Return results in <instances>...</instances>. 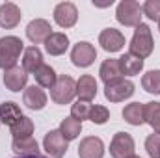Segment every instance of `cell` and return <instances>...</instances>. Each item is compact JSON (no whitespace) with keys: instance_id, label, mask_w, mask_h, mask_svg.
Returning <instances> with one entry per match:
<instances>
[{"instance_id":"1","label":"cell","mask_w":160,"mask_h":158,"mask_svg":"<svg viewBox=\"0 0 160 158\" xmlns=\"http://www.w3.org/2000/svg\"><path fill=\"white\" fill-rule=\"evenodd\" d=\"M21 52H24V43L15 36H6L0 39V69L8 71L17 65Z\"/></svg>"},{"instance_id":"2","label":"cell","mask_w":160,"mask_h":158,"mask_svg":"<svg viewBox=\"0 0 160 158\" xmlns=\"http://www.w3.org/2000/svg\"><path fill=\"white\" fill-rule=\"evenodd\" d=\"M128 52L134 54V56H140L142 60L151 56L153 54V48H155V41H153V34H151V28L147 24H138L136 30H134V36L130 39L128 45Z\"/></svg>"},{"instance_id":"3","label":"cell","mask_w":160,"mask_h":158,"mask_svg":"<svg viewBox=\"0 0 160 158\" xmlns=\"http://www.w3.org/2000/svg\"><path fill=\"white\" fill-rule=\"evenodd\" d=\"M77 95V82L69 75H60L50 89V99L56 104H69Z\"/></svg>"},{"instance_id":"4","label":"cell","mask_w":160,"mask_h":158,"mask_svg":"<svg viewBox=\"0 0 160 158\" xmlns=\"http://www.w3.org/2000/svg\"><path fill=\"white\" fill-rule=\"evenodd\" d=\"M116 19L123 26H138L142 24V6L134 0H123L118 4Z\"/></svg>"},{"instance_id":"5","label":"cell","mask_w":160,"mask_h":158,"mask_svg":"<svg viewBox=\"0 0 160 158\" xmlns=\"http://www.w3.org/2000/svg\"><path fill=\"white\" fill-rule=\"evenodd\" d=\"M43 149L48 153V156L52 158H63L67 149H69V141L62 136L60 130H50L45 134L43 140Z\"/></svg>"},{"instance_id":"6","label":"cell","mask_w":160,"mask_h":158,"mask_svg":"<svg viewBox=\"0 0 160 158\" xmlns=\"http://www.w3.org/2000/svg\"><path fill=\"white\" fill-rule=\"evenodd\" d=\"M110 155L112 158H130L134 155V140L127 132L114 134L110 141Z\"/></svg>"},{"instance_id":"7","label":"cell","mask_w":160,"mask_h":158,"mask_svg":"<svg viewBox=\"0 0 160 158\" xmlns=\"http://www.w3.org/2000/svg\"><path fill=\"white\" fill-rule=\"evenodd\" d=\"M54 21L62 28H73L78 21V9L73 2H60L54 7Z\"/></svg>"},{"instance_id":"8","label":"cell","mask_w":160,"mask_h":158,"mask_svg":"<svg viewBox=\"0 0 160 158\" xmlns=\"http://www.w3.org/2000/svg\"><path fill=\"white\" fill-rule=\"evenodd\" d=\"M95 58H97V50L88 41H78L71 50V60L77 67H89L95 62Z\"/></svg>"},{"instance_id":"9","label":"cell","mask_w":160,"mask_h":158,"mask_svg":"<svg viewBox=\"0 0 160 158\" xmlns=\"http://www.w3.org/2000/svg\"><path fill=\"white\" fill-rule=\"evenodd\" d=\"M132 95H134V84L130 80H119L104 86V97L110 102H121L125 99H130Z\"/></svg>"},{"instance_id":"10","label":"cell","mask_w":160,"mask_h":158,"mask_svg":"<svg viewBox=\"0 0 160 158\" xmlns=\"http://www.w3.org/2000/svg\"><path fill=\"white\" fill-rule=\"evenodd\" d=\"M52 34V26L48 21L45 19H34L30 21V24L26 26V37L32 41L34 45H39V43H45L48 39V36Z\"/></svg>"},{"instance_id":"11","label":"cell","mask_w":160,"mask_h":158,"mask_svg":"<svg viewBox=\"0 0 160 158\" xmlns=\"http://www.w3.org/2000/svg\"><path fill=\"white\" fill-rule=\"evenodd\" d=\"M99 45L106 50V52H119L125 47V36L116 28H106L101 32L99 36Z\"/></svg>"},{"instance_id":"12","label":"cell","mask_w":160,"mask_h":158,"mask_svg":"<svg viewBox=\"0 0 160 158\" xmlns=\"http://www.w3.org/2000/svg\"><path fill=\"white\" fill-rule=\"evenodd\" d=\"M80 158H102L104 156V143L97 136H88L78 145Z\"/></svg>"},{"instance_id":"13","label":"cell","mask_w":160,"mask_h":158,"mask_svg":"<svg viewBox=\"0 0 160 158\" xmlns=\"http://www.w3.org/2000/svg\"><path fill=\"white\" fill-rule=\"evenodd\" d=\"M26 82H28V73H26L22 67H19V65H15V67L4 71V86H6L9 91H13V93L21 91V89L26 86Z\"/></svg>"},{"instance_id":"14","label":"cell","mask_w":160,"mask_h":158,"mask_svg":"<svg viewBox=\"0 0 160 158\" xmlns=\"http://www.w3.org/2000/svg\"><path fill=\"white\" fill-rule=\"evenodd\" d=\"M11 149L17 156H36L39 153V143L34 136H24V138H13Z\"/></svg>"},{"instance_id":"15","label":"cell","mask_w":160,"mask_h":158,"mask_svg":"<svg viewBox=\"0 0 160 158\" xmlns=\"http://www.w3.org/2000/svg\"><path fill=\"white\" fill-rule=\"evenodd\" d=\"M21 7L13 2H6L0 6V26L2 28H15L19 22H21Z\"/></svg>"},{"instance_id":"16","label":"cell","mask_w":160,"mask_h":158,"mask_svg":"<svg viewBox=\"0 0 160 158\" xmlns=\"http://www.w3.org/2000/svg\"><path fill=\"white\" fill-rule=\"evenodd\" d=\"M22 102L30 110H43L47 106V93L41 89L39 86H30L22 93Z\"/></svg>"},{"instance_id":"17","label":"cell","mask_w":160,"mask_h":158,"mask_svg":"<svg viewBox=\"0 0 160 158\" xmlns=\"http://www.w3.org/2000/svg\"><path fill=\"white\" fill-rule=\"evenodd\" d=\"M99 75H101V80L104 82V86L123 80V73H121V67H119V60H116V58L104 60L102 65H101V69H99Z\"/></svg>"},{"instance_id":"18","label":"cell","mask_w":160,"mask_h":158,"mask_svg":"<svg viewBox=\"0 0 160 158\" xmlns=\"http://www.w3.org/2000/svg\"><path fill=\"white\" fill-rule=\"evenodd\" d=\"M77 95L78 101H86V102L93 101L97 95V80L91 75H82L77 82Z\"/></svg>"},{"instance_id":"19","label":"cell","mask_w":160,"mask_h":158,"mask_svg":"<svg viewBox=\"0 0 160 158\" xmlns=\"http://www.w3.org/2000/svg\"><path fill=\"white\" fill-rule=\"evenodd\" d=\"M45 48L50 56H62L69 48V37L62 32H52L45 41Z\"/></svg>"},{"instance_id":"20","label":"cell","mask_w":160,"mask_h":158,"mask_svg":"<svg viewBox=\"0 0 160 158\" xmlns=\"http://www.w3.org/2000/svg\"><path fill=\"white\" fill-rule=\"evenodd\" d=\"M118 60H119L121 73H123L125 77H136V75H140V71L143 69V60H142L140 56L130 54V52L123 54Z\"/></svg>"},{"instance_id":"21","label":"cell","mask_w":160,"mask_h":158,"mask_svg":"<svg viewBox=\"0 0 160 158\" xmlns=\"http://www.w3.org/2000/svg\"><path fill=\"white\" fill-rule=\"evenodd\" d=\"M43 65V54L38 47H28L24 48V54H22V69L26 73H36Z\"/></svg>"},{"instance_id":"22","label":"cell","mask_w":160,"mask_h":158,"mask_svg":"<svg viewBox=\"0 0 160 158\" xmlns=\"http://www.w3.org/2000/svg\"><path fill=\"white\" fill-rule=\"evenodd\" d=\"M21 117H22V112H21L19 104H15V102H11V101L0 104V123L11 126V125H15Z\"/></svg>"},{"instance_id":"23","label":"cell","mask_w":160,"mask_h":158,"mask_svg":"<svg viewBox=\"0 0 160 158\" xmlns=\"http://www.w3.org/2000/svg\"><path fill=\"white\" fill-rule=\"evenodd\" d=\"M123 117H125V121H127L128 125H132V126L143 125V123H145V119H143V104H140V102H130V104H127V106L123 108Z\"/></svg>"},{"instance_id":"24","label":"cell","mask_w":160,"mask_h":158,"mask_svg":"<svg viewBox=\"0 0 160 158\" xmlns=\"http://www.w3.org/2000/svg\"><path fill=\"white\" fill-rule=\"evenodd\" d=\"M143 119L155 134H160V102H145L143 104Z\"/></svg>"},{"instance_id":"25","label":"cell","mask_w":160,"mask_h":158,"mask_svg":"<svg viewBox=\"0 0 160 158\" xmlns=\"http://www.w3.org/2000/svg\"><path fill=\"white\" fill-rule=\"evenodd\" d=\"M34 77H36V82H38L39 87H50V89H52V86H54L56 80H58L56 71H54L50 65H47V63L41 65L39 69L34 73Z\"/></svg>"},{"instance_id":"26","label":"cell","mask_w":160,"mask_h":158,"mask_svg":"<svg viewBox=\"0 0 160 158\" xmlns=\"http://www.w3.org/2000/svg\"><path fill=\"white\" fill-rule=\"evenodd\" d=\"M58 130L62 132V136H63L67 141H73V140L78 138L80 132H82V123L77 121V119H73V117H65L62 121V125H60Z\"/></svg>"},{"instance_id":"27","label":"cell","mask_w":160,"mask_h":158,"mask_svg":"<svg viewBox=\"0 0 160 158\" xmlns=\"http://www.w3.org/2000/svg\"><path fill=\"white\" fill-rule=\"evenodd\" d=\"M9 130H11L13 138L32 136V134H34V121H32L30 117H26V116H22V117L19 119L15 125H11V126H9Z\"/></svg>"},{"instance_id":"28","label":"cell","mask_w":160,"mask_h":158,"mask_svg":"<svg viewBox=\"0 0 160 158\" xmlns=\"http://www.w3.org/2000/svg\"><path fill=\"white\" fill-rule=\"evenodd\" d=\"M142 86L147 93H155L160 95V71L158 69H153V71H147L142 78Z\"/></svg>"},{"instance_id":"29","label":"cell","mask_w":160,"mask_h":158,"mask_svg":"<svg viewBox=\"0 0 160 158\" xmlns=\"http://www.w3.org/2000/svg\"><path fill=\"white\" fill-rule=\"evenodd\" d=\"M91 104L89 102H86V101H77L73 106H71V117L77 119V121H86V119H89L91 116Z\"/></svg>"},{"instance_id":"30","label":"cell","mask_w":160,"mask_h":158,"mask_svg":"<svg viewBox=\"0 0 160 158\" xmlns=\"http://www.w3.org/2000/svg\"><path fill=\"white\" fill-rule=\"evenodd\" d=\"M108 119H110V112H108L106 106L97 104V106L91 108V116H89V121H91V123H95V125H104Z\"/></svg>"},{"instance_id":"31","label":"cell","mask_w":160,"mask_h":158,"mask_svg":"<svg viewBox=\"0 0 160 158\" xmlns=\"http://www.w3.org/2000/svg\"><path fill=\"white\" fill-rule=\"evenodd\" d=\"M142 13L147 15L151 21H158L160 22V0H147L142 6Z\"/></svg>"},{"instance_id":"32","label":"cell","mask_w":160,"mask_h":158,"mask_svg":"<svg viewBox=\"0 0 160 158\" xmlns=\"http://www.w3.org/2000/svg\"><path fill=\"white\" fill-rule=\"evenodd\" d=\"M145 151L151 158H160V134H151L145 140Z\"/></svg>"},{"instance_id":"33","label":"cell","mask_w":160,"mask_h":158,"mask_svg":"<svg viewBox=\"0 0 160 158\" xmlns=\"http://www.w3.org/2000/svg\"><path fill=\"white\" fill-rule=\"evenodd\" d=\"M15 158H47V156H43V155H36V156H15Z\"/></svg>"},{"instance_id":"34","label":"cell","mask_w":160,"mask_h":158,"mask_svg":"<svg viewBox=\"0 0 160 158\" xmlns=\"http://www.w3.org/2000/svg\"><path fill=\"white\" fill-rule=\"evenodd\" d=\"M130 158H140V156H136V155H132V156H130Z\"/></svg>"},{"instance_id":"35","label":"cell","mask_w":160,"mask_h":158,"mask_svg":"<svg viewBox=\"0 0 160 158\" xmlns=\"http://www.w3.org/2000/svg\"><path fill=\"white\" fill-rule=\"evenodd\" d=\"M158 30H160V22H158Z\"/></svg>"}]
</instances>
